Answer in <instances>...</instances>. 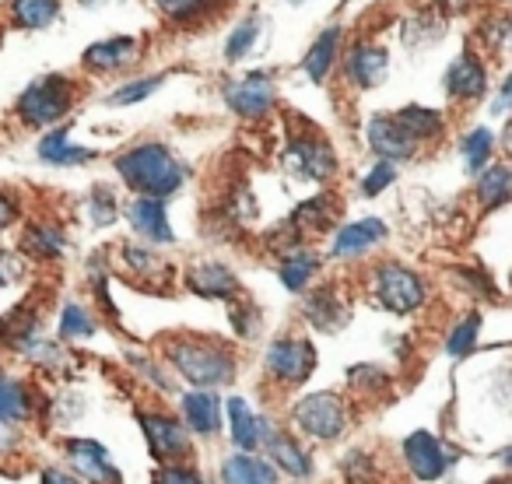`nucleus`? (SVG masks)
Here are the masks:
<instances>
[{
	"instance_id": "30",
	"label": "nucleus",
	"mask_w": 512,
	"mask_h": 484,
	"mask_svg": "<svg viewBox=\"0 0 512 484\" xmlns=\"http://www.w3.org/2000/svg\"><path fill=\"white\" fill-rule=\"evenodd\" d=\"M316 271H320V253L313 250H292L281 257V285L288 288V292H306L309 281L316 278Z\"/></svg>"
},
{
	"instance_id": "39",
	"label": "nucleus",
	"mask_w": 512,
	"mask_h": 484,
	"mask_svg": "<svg viewBox=\"0 0 512 484\" xmlns=\"http://www.w3.org/2000/svg\"><path fill=\"white\" fill-rule=\"evenodd\" d=\"M123 264L130 267L134 274L148 281H158L165 274V260H158L151 250H141V246H123Z\"/></svg>"
},
{
	"instance_id": "51",
	"label": "nucleus",
	"mask_w": 512,
	"mask_h": 484,
	"mask_svg": "<svg viewBox=\"0 0 512 484\" xmlns=\"http://www.w3.org/2000/svg\"><path fill=\"white\" fill-rule=\"evenodd\" d=\"M288 4H306V0H288Z\"/></svg>"
},
{
	"instance_id": "50",
	"label": "nucleus",
	"mask_w": 512,
	"mask_h": 484,
	"mask_svg": "<svg viewBox=\"0 0 512 484\" xmlns=\"http://www.w3.org/2000/svg\"><path fill=\"white\" fill-rule=\"evenodd\" d=\"M488 484H512L509 477H495V481H488Z\"/></svg>"
},
{
	"instance_id": "19",
	"label": "nucleus",
	"mask_w": 512,
	"mask_h": 484,
	"mask_svg": "<svg viewBox=\"0 0 512 484\" xmlns=\"http://www.w3.org/2000/svg\"><path fill=\"white\" fill-rule=\"evenodd\" d=\"M134 57H137V39L134 36H113V39H102V43L88 46V50L81 53V64H85V71L109 74V71L127 67Z\"/></svg>"
},
{
	"instance_id": "20",
	"label": "nucleus",
	"mask_w": 512,
	"mask_h": 484,
	"mask_svg": "<svg viewBox=\"0 0 512 484\" xmlns=\"http://www.w3.org/2000/svg\"><path fill=\"white\" fill-rule=\"evenodd\" d=\"M302 313H306V320L313 323L316 330H323V334H334V330H341L344 323H348V306H344V299L337 295V288H330V285L309 292Z\"/></svg>"
},
{
	"instance_id": "47",
	"label": "nucleus",
	"mask_w": 512,
	"mask_h": 484,
	"mask_svg": "<svg viewBox=\"0 0 512 484\" xmlns=\"http://www.w3.org/2000/svg\"><path fill=\"white\" fill-rule=\"evenodd\" d=\"M39 484H85L78 474H71V470L64 467H46L43 477H39Z\"/></svg>"
},
{
	"instance_id": "28",
	"label": "nucleus",
	"mask_w": 512,
	"mask_h": 484,
	"mask_svg": "<svg viewBox=\"0 0 512 484\" xmlns=\"http://www.w3.org/2000/svg\"><path fill=\"white\" fill-rule=\"evenodd\" d=\"M509 193H512V172L505 162H495L477 172V200L484 204V211L505 207L509 204Z\"/></svg>"
},
{
	"instance_id": "45",
	"label": "nucleus",
	"mask_w": 512,
	"mask_h": 484,
	"mask_svg": "<svg viewBox=\"0 0 512 484\" xmlns=\"http://www.w3.org/2000/svg\"><path fill=\"white\" fill-rule=\"evenodd\" d=\"M22 260L15 257V253H8V250H0V288L4 285H11V281H18L22 278Z\"/></svg>"
},
{
	"instance_id": "16",
	"label": "nucleus",
	"mask_w": 512,
	"mask_h": 484,
	"mask_svg": "<svg viewBox=\"0 0 512 484\" xmlns=\"http://www.w3.org/2000/svg\"><path fill=\"white\" fill-rule=\"evenodd\" d=\"M225 414H228V435H232V442L239 446V453H249V449L264 446V442L271 439V425H267L264 418H256L242 397H228Z\"/></svg>"
},
{
	"instance_id": "4",
	"label": "nucleus",
	"mask_w": 512,
	"mask_h": 484,
	"mask_svg": "<svg viewBox=\"0 0 512 484\" xmlns=\"http://www.w3.org/2000/svg\"><path fill=\"white\" fill-rule=\"evenodd\" d=\"M351 421V411H348V400L334 390H323V393H309L302 397L299 404L292 407V425L299 432H306L309 439L316 442H334L344 435Z\"/></svg>"
},
{
	"instance_id": "9",
	"label": "nucleus",
	"mask_w": 512,
	"mask_h": 484,
	"mask_svg": "<svg viewBox=\"0 0 512 484\" xmlns=\"http://www.w3.org/2000/svg\"><path fill=\"white\" fill-rule=\"evenodd\" d=\"M225 102L232 106V113H239L242 120H264L274 109V81L271 74H246L242 81L225 88Z\"/></svg>"
},
{
	"instance_id": "49",
	"label": "nucleus",
	"mask_w": 512,
	"mask_h": 484,
	"mask_svg": "<svg viewBox=\"0 0 512 484\" xmlns=\"http://www.w3.org/2000/svg\"><path fill=\"white\" fill-rule=\"evenodd\" d=\"M78 4H85V8H99V4H106V0H78Z\"/></svg>"
},
{
	"instance_id": "26",
	"label": "nucleus",
	"mask_w": 512,
	"mask_h": 484,
	"mask_svg": "<svg viewBox=\"0 0 512 484\" xmlns=\"http://www.w3.org/2000/svg\"><path fill=\"white\" fill-rule=\"evenodd\" d=\"M264 449H267V456L278 463V470H285L288 477H309L313 474V460H309V453L288 432H271V439L264 442Z\"/></svg>"
},
{
	"instance_id": "23",
	"label": "nucleus",
	"mask_w": 512,
	"mask_h": 484,
	"mask_svg": "<svg viewBox=\"0 0 512 484\" xmlns=\"http://www.w3.org/2000/svg\"><path fill=\"white\" fill-rule=\"evenodd\" d=\"M39 158H43L46 165H64V169H71V165H85L95 158L92 148H81V144L71 141V130L67 127H57L50 130V134L39 141Z\"/></svg>"
},
{
	"instance_id": "13",
	"label": "nucleus",
	"mask_w": 512,
	"mask_h": 484,
	"mask_svg": "<svg viewBox=\"0 0 512 484\" xmlns=\"http://www.w3.org/2000/svg\"><path fill=\"white\" fill-rule=\"evenodd\" d=\"M369 148L376 151L383 162H407V158H414V151L421 148L418 141H414L411 134H407L404 127H400L397 120H393V113H379L369 120Z\"/></svg>"
},
{
	"instance_id": "24",
	"label": "nucleus",
	"mask_w": 512,
	"mask_h": 484,
	"mask_svg": "<svg viewBox=\"0 0 512 484\" xmlns=\"http://www.w3.org/2000/svg\"><path fill=\"white\" fill-rule=\"evenodd\" d=\"M22 250L36 260H60L67 253V235L53 221H32L22 235Z\"/></svg>"
},
{
	"instance_id": "31",
	"label": "nucleus",
	"mask_w": 512,
	"mask_h": 484,
	"mask_svg": "<svg viewBox=\"0 0 512 484\" xmlns=\"http://www.w3.org/2000/svg\"><path fill=\"white\" fill-rule=\"evenodd\" d=\"M393 120H397L418 144L435 141V137L442 134V127H446V120H442L439 109H428V106H404V109L393 113Z\"/></svg>"
},
{
	"instance_id": "35",
	"label": "nucleus",
	"mask_w": 512,
	"mask_h": 484,
	"mask_svg": "<svg viewBox=\"0 0 512 484\" xmlns=\"http://www.w3.org/2000/svg\"><path fill=\"white\" fill-rule=\"evenodd\" d=\"M95 330H99L95 316L88 313L81 302H67L64 313H60V337H67V341H81V337H92Z\"/></svg>"
},
{
	"instance_id": "11",
	"label": "nucleus",
	"mask_w": 512,
	"mask_h": 484,
	"mask_svg": "<svg viewBox=\"0 0 512 484\" xmlns=\"http://www.w3.org/2000/svg\"><path fill=\"white\" fill-rule=\"evenodd\" d=\"M64 453L85 484L88 481L92 484H123V474L116 470V463L109 460V453L95 439H67Z\"/></svg>"
},
{
	"instance_id": "27",
	"label": "nucleus",
	"mask_w": 512,
	"mask_h": 484,
	"mask_svg": "<svg viewBox=\"0 0 512 484\" xmlns=\"http://www.w3.org/2000/svg\"><path fill=\"white\" fill-rule=\"evenodd\" d=\"M36 411V397H32V386L18 376H4L0 372V418L4 421H25Z\"/></svg>"
},
{
	"instance_id": "7",
	"label": "nucleus",
	"mask_w": 512,
	"mask_h": 484,
	"mask_svg": "<svg viewBox=\"0 0 512 484\" xmlns=\"http://www.w3.org/2000/svg\"><path fill=\"white\" fill-rule=\"evenodd\" d=\"M316 362L320 355L306 337H278L267 348V376L278 386H302L313 376Z\"/></svg>"
},
{
	"instance_id": "1",
	"label": "nucleus",
	"mask_w": 512,
	"mask_h": 484,
	"mask_svg": "<svg viewBox=\"0 0 512 484\" xmlns=\"http://www.w3.org/2000/svg\"><path fill=\"white\" fill-rule=\"evenodd\" d=\"M116 172L120 179L137 193V197H158L165 200L169 193H176L186 183V169L165 144L148 141L134 144L123 155H116Z\"/></svg>"
},
{
	"instance_id": "42",
	"label": "nucleus",
	"mask_w": 512,
	"mask_h": 484,
	"mask_svg": "<svg viewBox=\"0 0 512 484\" xmlns=\"http://www.w3.org/2000/svg\"><path fill=\"white\" fill-rule=\"evenodd\" d=\"M386 383H390V376H386V372L379 369V365H355V369L348 372V386H351V390L379 393Z\"/></svg>"
},
{
	"instance_id": "37",
	"label": "nucleus",
	"mask_w": 512,
	"mask_h": 484,
	"mask_svg": "<svg viewBox=\"0 0 512 484\" xmlns=\"http://www.w3.org/2000/svg\"><path fill=\"white\" fill-rule=\"evenodd\" d=\"M256 39H260V22H256V18H246L242 25H235L232 36H228V43H225L228 64H239V60L256 46Z\"/></svg>"
},
{
	"instance_id": "17",
	"label": "nucleus",
	"mask_w": 512,
	"mask_h": 484,
	"mask_svg": "<svg viewBox=\"0 0 512 484\" xmlns=\"http://www.w3.org/2000/svg\"><path fill=\"white\" fill-rule=\"evenodd\" d=\"M127 218L134 225L137 235H144L148 242H158V246H169L176 235H172L169 214H165V204L158 197H137L127 204Z\"/></svg>"
},
{
	"instance_id": "2",
	"label": "nucleus",
	"mask_w": 512,
	"mask_h": 484,
	"mask_svg": "<svg viewBox=\"0 0 512 484\" xmlns=\"http://www.w3.org/2000/svg\"><path fill=\"white\" fill-rule=\"evenodd\" d=\"M165 355L176 365L179 376L186 383H193V390H214V386H225L235 379L232 348L214 341V337H197V334L172 337Z\"/></svg>"
},
{
	"instance_id": "48",
	"label": "nucleus",
	"mask_w": 512,
	"mask_h": 484,
	"mask_svg": "<svg viewBox=\"0 0 512 484\" xmlns=\"http://www.w3.org/2000/svg\"><path fill=\"white\" fill-rule=\"evenodd\" d=\"M18 218V200L8 190H0V232Z\"/></svg>"
},
{
	"instance_id": "6",
	"label": "nucleus",
	"mask_w": 512,
	"mask_h": 484,
	"mask_svg": "<svg viewBox=\"0 0 512 484\" xmlns=\"http://www.w3.org/2000/svg\"><path fill=\"white\" fill-rule=\"evenodd\" d=\"M285 169L299 179H309V183H327L337 176V155L320 134L306 130L285 144Z\"/></svg>"
},
{
	"instance_id": "22",
	"label": "nucleus",
	"mask_w": 512,
	"mask_h": 484,
	"mask_svg": "<svg viewBox=\"0 0 512 484\" xmlns=\"http://www.w3.org/2000/svg\"><path fill=\"white\" fill-rule=\"evenodd\" d=\"M341 36L344 29L341 25H330L316 36V43L309 46L306 60H302V71H306L309 81H327L330 71L337 67V53H341Z\"/></svg>"
},
{
	"instance_id": "21",
	"label": "nucleus",
	"mask_w": 512,
	"mask_h": 484,
	"mask_svg": "<svg viewBox=\"0 0 512 484\" xmlns=\"http://www.w3.org/2000/svg\"><path fill=\"white\" fill-rule=\"evenodd\" d=\"M183 418H186V425H190V432L211 439L221 428V400L214 397V390L183 393Z\"/></svg>"
},
{
	"instance_id": "44",
	"label": "nucleus",
	"mask_w": 512,
	"mask_h": 484,
	"mask_svg": "<svg viewBox=\"0 0 512 484\" xmlns=\"http://www.w3.org/2000/svg\"><path fill=\"white\" fill-rule=\"evenodd\" d=\"M393 179H397V165H393V162H383V158H379V162L372 165L369 172H365L362 193H365V197H379V193H383L386 186L393 183Z\"/></svg>"
},
{
	"instance_id": "41",
	"label": "nucleus",
	"mask_w": 512,
	"mask_h": 484,
	"mask_svg": "<svg viewBox=\"0 0 512 484\" xmlns=\"http://www.w3.org/2000/svg\"><path fill=\"white\" fill-rule=\"evenodd\" d=\"M88 214H92V225H109V221L120 218V207H116V193L109 186H95L92 197H88Z\"/></svg>"
},
{
	"instance_id": "46",
	"label": "nucleus",
	"mask_w": 512,
	"mask_h": 484,
	"mask_svg": "<svg viewBox=\"0 0 512 484\" xmlns=\"http://www.w3.org/2000/svg\"><path fill=\"white\" fill-rule=\"evenodd\" d=\"M18 442H22V435H18L15 421H4V418H0V453H15Z\"/></svg>"
},
{
	"instance_id": "5",
	"label": "nucleus",
	"mask_w": 512,
	"mask_h": 484,
	"mask_svg": "<svg viewBox=\"0 0 512 484\" xmlns=\"http://www.w3.org/2000/svg\"><path fill=\"white\" fill-rule=\"evenodd\" d=\"M372 295H376V302L386 313L407 316L425 306L428 288L418 271L397 264V260H383V264L376 267V274H372Z\"/></svg>"
},
{
	"instance_id": "32",
	"label": "nucleus",
	"mask_w": 512,
	"mask_h": 484,
	"mask_svg": "<svg viewBox=\"0 0 512 484\" xmlns=\"http://www.w3.org/2000/svg\"><path fill=\"white\" fill-rule=\"evenodd\" d=\"M8 15L18 29H46L57 22L60 0H8Z\"/></svg>"
},
{
	"instance_id": "38",
	"label": "nucleus",
	"mask_w": 512,
	"mask_h": 484,
	"mask_svg": "<svg viewBox=\"0 0 512 484\" xmlns=\"http://www.w3.org/2000/svg\"><path fill=\"white\" fill-rule=\"evenodd\" d=\"M162 74H151V78H137L130 85H120L113 95H109V106H134V102H144L148 95H155L162 88Z\"/></svg>"
},
{
	"instance_id": "18",
	"label": "nucleus",
	"mask_w": 512,
	"mask_h": 484,
	"mask_svg": "<svg viewBox=\"0 0 512 484\" xmlns=\"http://www.w3.org/2000/svg\"><path fill=\"white\" fill-rule=\"evenodd\" d=\"M383 239H386V225L379 218L351 221V225L337 228V235H334V257L337 260L362 257V253H369L372 246H379Z\"/></svg>"
},
{
	"instance_id": "14",
	"label": "nucleus",
	"mask_w": 512,
	"mask_h": 484,
	"mask_svg": "<svg viewBox=\"0 0 512 484\" xmlns=\"http://www.w3.org/2000/svg\"><path fill=\"white\" fill-rule=\"evenodd\" d=\"M186 288L193 295H200V299H221V302H232L242 295L235 274L225 264H218V260H193L190 271H186Z\"/></svg>"
},
{
	"instance_id": "3",
	"label": "nucleus",
	"mask_w": 512,
	"mask_h": 484,
	"mask_svg": "<svg viewBox=\"0 0 512 484\" xmlns=\"http://www.w3.org/2000/svg\"><path fill=\"white\" fill-rule=\"evenodd\" d=\"M78 102V85L67 74H43L15 102V113L25 127H53Z\"/></svg>"
},
{
	"instance_id": "8",
	"label": "nucleus",
	"mask_w": 512,
	"mask_h": 484,
	"mask_svg": "<svg viewBox=\"0 0 512 484\" xmlns=\"http://www.w3.org/2000/svg\"><path fill=\"white\" fill-rule=\"evenodd\" d=\"M137 421H141L148 449L158 463H183L190 456V432L179 418L162 411H137Z\"/></svg>"
},
{
	"instance_id": "29",
	"label": "nucleus",
	"mask_w": 512,
	"mask_h": 484,
	"mask_svg": "<svg viewBox=\"0 0 512 484\" xmlns=\"http://www.w3.org/2000/svg\"><path fill=\"white\" fill-rule=\"evenodd\" d=\"M334 218H337V197L334 193H316L313 200H306V204L292 214V228H299V232H306V235H316V232H327V228L334 225Z\"/></svg>"
},
{
	"instance_id": "33",
	"label": "nucleus",
	"mask_w": 512,
	"mask_h": 484,
	"mask_svg": "<svg viewBox=\"0 0 512 484\" xmlns=\"http://www.w3.org/2000/svg\"><path fill=\"white\" fill-rule=\"evenodd\" d=\"M463 151V165H467L470 176H477L481 169H488L491 155H495V134L488 127H474L460 144Z\"/></svg>"
},
{
	"instance_id": "15",
	"label": "nucleus",
	"mask_w": 512,
	"mask_h": 484,
	"mask_svg": "<svg viewBox=\"0 0 512 484\" xmlns=\"http://www.w3.org/2000/svg\"><path fill=\"white\" fill-rule=\"evenodd\" d=\"M386 71H390V57L379 43H358L344 57V74L355 88H376L383 85Z\"/></svg>"
},
{
	"instance_id": "36",
	"label": "nucleus",
	"mask_w": 512,
	"mask_h": 484,
	"mask_svg": "<svg viewBox=\"0 0 512 484\" xmlns=\"http://www.w3.org/2000/svg\"><path fill=\"white\" fill-rule=\"evenodd\" d=\"M158 11H162L165 18H172V22H200V18L207 15V11L218 8V0H155Z\"/></svg>"
},
{
	"instance_id": "43",
	"label": "nucleus",
	"mask_w": 512,
	"mask_h": 484,
	"mask_svg": "<svg viewBox=\"0 0 512 484\" xmlns=\"http://www.w3.org/2000/svg\"><path fill=\"white\" fill-rule=\"evenodd\" d=\"M151 481L155 484H207L204 477L193 467H186V463H158Z\"/></svg>"
},
{
	"instance_id": "10",
	"label": "nucleus",
	"mask_w": 512,
	"mask_h": 484,
	"mask_svg": "<svg viewBox=\"0 0 512 484\" xmlns=\"http://www.w3.org/2000/svg\"><path fill=\"white\" fill-rule=\"evenodd\" d=\"M446 95L453 102H481L488 95V67L474 50H463L446 71Z\"/></svg>"
},
{
	"instance_id": "40",
	"label": "nucleus",
	"mask_w": 512,
	"mask_h": 484,
	"mask_svg": "<svg viewBox=\"0 0 512 484\" xmlns=\"http://www.w3.org/2000/svg\"><path fill=\"white\" fill-rule=\"evenodd\" d=\"M228 320H232V330L239 337H253L256 327H260V309L239 295V299L228 302Z\"/></svg>"
},
{
	"instance_id": "12",
	"label": "nucleus",
	"mask_w": 512,
	"mask_h": 484,
	"mask_svg": "<svg viewBox=\"0 0 512 484\" xmlns=\"http://www.w3.org/2000/svg\"><path fill=\"white\" fill-rule=\"evenodd\" d=\"M404 463L411 467V474L418 477V481H439L442 474H446L449 467V456L446 449H442V442L435 439L432 432H411L404 439Z\"/></svg>"
},
{
	"instance_id": "25",
	"label": "nucleus",
	"mask_w": 512,
	"mask_h": 484,
	"mask_svg": "<svg viewBox=\"0 0 512 484\" xmlns=\"http://www.w3.org/2000/svg\"><path fill=\"white\" fill-rule=\"evenodd\" d=\"M221 481L225 484H278V470L260 456L232 453L221 463Z\"/></svg>"
},
{
	"instance_id": "34",
	"label": "nucleus",
	"mask_w": 512,
	"mask_h": 484,
	"mask_svg": "<svg viewBox=\"0 0 512 484\" xmlns=\"http://www.w3.org/2000/svg\"><path fill=\"white\" fill-rule=\"evenodd\" d=\"M477 334H481V313H467L446 337V355L453 362H463L467 355L477 351Z\"/></svg>"
}]
</instances>
